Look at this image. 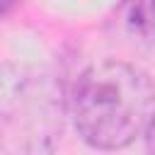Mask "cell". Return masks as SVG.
Returning <instances> with one entry per match:
<instances>
[{
  "label": "cell",
  "mask_w": 155,
  "mask_h": 155,
  "mask_svg": "<svg viewBox=\"0 0 155 155\" xmlns=\"http://www.w3.org/2000/svg\"><path fill=\"white\" fill-rule=\"evenodd\" d=\"M68 109L87 145L119 150L148 131L155 116V82L131 63L99 61L75 80Z\"/></svg>",
  "instance_id": "6da1fadb"
},
{
  "label": "cell",
  "mask_w": 155,
  "mask_h": 155,
  "mask_svg": "<svg viewBox=\"0 0 155 155\" xmlns=\"http://www.w3.org/2000/svg\"><path fill=\"white\" fill-rule=\"evenodd\" d=\"M15 5H17V0H0V10H2V15H7Z\"/></svg>",
  "instance_id": "5b68a950"
},
{
  "label": "cell",
  "mask_w": 155,
  "mask_h": 155,
  "mask_svg": "<svg viewBox=\"0 0 155 155\" xmlns=\"http://www.w3.org/2000/svg\"><path fill=\"white\" fill-rule=\"evenodd\" d=\"M0 17H5V15H2V10H0Z\"/></svg>",
  "instance_id": "8992f818"
},
{
  "label": "cell",
  "mask_w": 155,
  "mask_h": 155,
  "mask_svg": "<svg viewBox=\"0 0 155 155\" xmlns=\"http://www.w3.org/2000/svg\"><path fill=\"white\" fill-rule=\"evenodd\" d=\"M61 82L41 68H0V150L5 155H51L63 133Z\"/></svg>",
  "instance_id": "7a4b0ae2"
},
{
  "label": "cell",
  "mask_w": 155,
  "mask_h": 155,
  "mask_svg": "<svg viewBox=\"0 0 155 155\" xmlns=\"http://www.w3.org/2000/svg\"><path fill=\"white\" fill-rule=\"evenodd\" d=\"M145 143H148V155H155V116L145 131Z\"/></svg>",
  "instance_id": "277c9868"
},
{
  "label": "cell",
  "mask_w": 155,
  "mask_h": 155,
  "mask_svg": "<svg viewBox=\"0 0 155 155\" xmlns=\"http://www.w3.org/2000/svg\"><path fill=\"white\" fill-rule=\"evenodd\" d=\"M111 24L140 44H155V0H119Z\"/></svg>",
  "instance_id": "3957f363"
}]
</instances>
